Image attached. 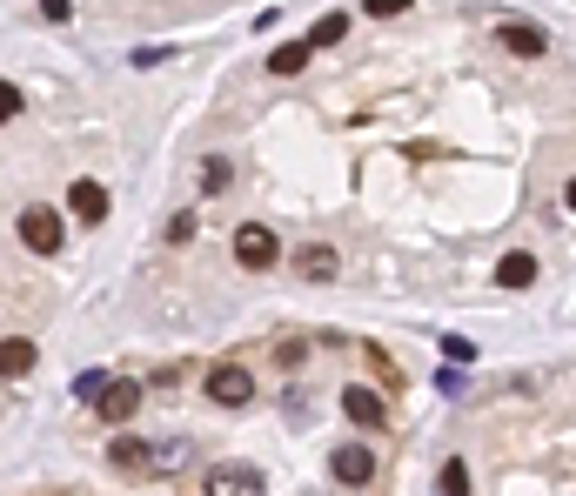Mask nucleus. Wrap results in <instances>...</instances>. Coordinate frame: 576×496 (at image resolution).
<instances>
[{
  "mask_svg": "<svg viewBox=\"0 0 576 496\" xmlns=\"http://www.w3.org/2000/svg\"><path fill=\"white\" fill-rule=\"evenodd\" d=\"M201 389H208V403H222V409H248L255 403V376H248L242 362H215Z\"/></svg>",
  "mask_w": 576,
  "mask_h": 496,
  "instance_id": "obj_1",
  "label": "nucleus"
},
{
  "mask_svg": "<svg viewBox=\"0 0 576 496\" xmlns=\"http://www.w3.org/2000/svg\"><path fill=\"white\" fill-rule=\"evenodd\" d=\"M235 262H242V269H275V262H282V242H275V228L242 222V228H235Z\"/></svg>",
  "mask_w": 576,
  "mask_h": 496,
  "instance_id": "obj_2",
  "label": "nucleus"
},
{
  "mask_svg": "<svg viewBox=\"0 0 576 496\" xmlns=\"http://www.w3.org/2000/svg\"><path fill=\"white\" fill-rule=\"evenodd\" d=\"M14 235H21L27 248H34V255H54V248H61V215H54V208H21V222H14Z\"/></svg>",
  "mask_w": 576,
  "mask_h": 496,
  "instance_id": "obj_3",
  "label": "nucleus"
},
{
  "mask_svg": "<svg viewBox=\"0 0 576 496\" xmlns=\"http://www.w3.org/2000/svg\"><path fill=\"white\" fill-rule=\"evenodd\" d=\"M329 476H335V483H349V490H362V483L376 476L369 443H335V450H329Z\"/></svg>",
  "mask_w": 576,
  "mask_h": 496,
  "instance_id": "obj_4",
  "label": "nucleus"
},
{
  "mask_svg": "<svg viewBox=\"0 0 576 496\" xmlns=\"http://www.w3.org/2000/svg\"><path fill=\"white\" fill-rule=\"evenodd\" d=\"M201 490L208 496H262V470H255V463H215Z\"/></svg>",
  "mask_w": 576,
  "mask_h": 496,
  "instance_id": "obj_5",
  "label": "nucleus"
},
{
  "mask_svg": "<svg viewBox=\"0 0 576 496\" xmlns=\"http://www.w3.org/2000/svg\"><path fill=\"white\" fill-rule=\"evenodd\" d=\"M67 215H74L81 228H94L101 215H108V188L88 181V175H74V181H67Z\"/></svg>",
  "mask_w": 576,
  "mask_h": 496,
  "instance_id": "obj_6",
  "label": "nucleus"
},
{
  "mask_svg": "<svg viewBox=\"0 0 576 496\" xmlns=\"http://www.w3.org/2000/svg\"><path fill=\"white\" fill-rule=\"evenodd\" d=\"M342 416H349L355 429H382V423H389L382 396H376V389H362V383H349V389H342Z\"/></svg>",
  "mask_w": 576,
  "mask_h": 496,
  "instance_id": "obj_7",
  "label": "nucleus"
},
{
  "mask_svg": "<svg viewBox=\"0 0 576 496\" xmlns=\"http://www.w3.org/2000/svg\"><path fill=\"white\" fill-rule=\"evenodd\" d=\"M101 423H134V409H141V383H134V376H114L108 383V396H101Z\"/></svg>",
  "mask_w": 576,
  "mask_h": 496,
  "instance_id": "obj_8",
  "label": "nucleus"
},
{
  "mask_svg": "<svg viewBox=\"0 0 576 496\" xmlns=\"http://www.w3.org/2000/svg\"><path fill=\"white\" fill-rule=\"evenodd\" d=\"M496 34H503V47H510V54H523V61H543V54H550V34H543V27H530V21H503Z\"/></svg>",
  "mask_w": 576,
  "mask_h": 496,
  "instance_id": "obj_9",
  "label": "nucleus"
},
{
  "mask_svg": "<svg viewBox=\"0 0 576 496\" xmlns=\"http://www.w3.org/2000/svg\"><path fill=\"white\" fill-rule=\"evenodd\" d=\"M108 463H114V470H134V476H141V470H155V450H148L141 436H114V443H108Z\"/></svg>",
  "mask_w": 576,
  "mask_h": 496,
  "instance_id": "obj_10",
  "label": "nucleus"
},
{
  "mask_svg": "<svg viewBox=\"0 0 576 496\" xmlns=\"http://www.w3.org/2000/svg\"><path fill=\"white\" fill-rule=\"evenodd\" d=\"M295 269L309 275V282H335V275H342V262H335V248H329V242H309L302 255H295Z\"/></svg>",
  "mask_w": 576,
  "mask_h": 496,
  "instance_id": "obj_11",
  "label": "nucleus"
},
{
  "mask_svg": "<svg viewBox=\"0 0 576 496\" xmlns=\"http://www.w3.org/2000/svg\"><path fill=\"white\" fill-rule=\"evenodd\" d=\"M496 282H503V289H530L536 282V255L530 248H510V255L496 262Z\"/></svg>",
  "mask_w": 576,
  "mask_h": 496,
  "instance_id": "obj_12",
  "label": "nucleus"
},
{
  "mask_svg": "<svg viewBox=\"0 0 576 496\" xmlns=\"http://www.w3.org/2000/svg\"><path fill=\"white\" fill-rule=\"evenodd\" d=\"M309 54H315V41H282L275 54H268V74H282V81H295V74L309 68Z\"/></svg>",
  "mask_w": 576,
  "mask_h": 496,
  "instance_id": "obj_13",
  "label": "nucleus"
},
{
  "mask_svg": "<svg viewBox=\"0 0 576 496\" xmlns=\"http://www.w3.org/2000/svg\"><path fill=\"white\" fill-rule=\"evenodd\" d=\"M0 369H7V383H27V376H34V342H27V336H7Z\"/></svg>",
  "mask_w": 576,
  "mask_h": 496,
  "instance_id": "obj_14",
  "label": "nucleus"
},
{
  "mask_svg": "<svg viewBox=\"0 0 576 496\" xmlns=\"http://www.w3.org/2000/svg\"><path fill=\"white\" fill-rule=\"evenodd\" d=\"M108 383H114V376H108V369H81V376H74V403H101V396H108Z\"/></svg>",
  "mask_w": 576,
  "mask_h": 496,
  "instance_id": "obj_15",
  "label": "nucleus"
},
{
  "mask_svg": "<svg viewBox=\"0 0 576 496\" xmlns=\"http://www.w3.org/2000/svg\"><path fill=\"white\" fill-rule=\"evenodd\" d=\"M436 483H443V496H469V463H463V456H449Z\"/></svg>",
  "mask_w": 576,
  "mask_h": 496,
  "instance_id": "obj_16",
  "label": "nucleus"
},
{
  "mask_svg": "<svg viewBox=\"0 0 576 496\" xmlns=\"http://www.w3.org/2000/svg\"><path fill=\"white\" fill-rule=\"evenodd\" d=\"M228 181H235V168H228L222 155H208V161H201V188H208V195H222Z\"/></svg>",
  "mask_w": 576,
  "mask_h": 496,
  "instance_id": "obj_17",
  "label": "nucleus"
},
{
  "mask_svg": "<svg viewBox=\"0 0 576 496\" xmlns=\"http://www.w3.org/2000/svg\"><path fill=\"white\" fill-rule=\"evenodd\" d=\"M188 450H195V443H181V436H168V443L155 450V470H188Z\"/></svg>",
  "mask_w": 576,
  "mask_h": 496,
  "instance_id": "obj_18",
  "label": "nucleus"
},
{
  "mask_svg": "<svg viewBox=\"0 0 576 496\" xmlns=\"http://www.w3.org/2000/svg\"><path fill=\"white\" fill-rule=\"evenodd\" d=\"M342 34H349V14H322V21H315V34H309V41H315V47H335V41H342Z\"/></svg>",
  "mask_w": 576,
  "mask_h": 496,
  "instance_id": "obj_19",
  "label": "nucleus"
},
{
  "mask_svg": "<svg viewBox=\"0 0 576 496\" xmlns=\"http://www.w3.org/2000/svg\"><path fill=\"white\" fill-rule=\"evenodd\" d=\"M409 7H416V0H362V14H376V21H396Z\"/></svg>",
  "mask_w": 576,
  "mask_h": 496,
  "instance_id": "obj_20",
  "label": "nucleus"
},
{
  "mask_svg": "<svg viewBox=\"0 0 576 496\" xmlns=\"http://www.w3.org/2000/svg\"><path fill=\"white\" fill-rule=\"evenodd\" d=\"M443 356L449 362H476V342H469V336H443Z\"/></svg>",
  "mask_w": 576,
  "mask_h": 496,
  "instance_id": "obj_21",
  "label": "nucleus"
},
{
  "mask_svg": "<svg viewBox=\"0 0 576 496\" xmlns=\"http://www.w3.org/2000/svg\"><path fill=\"white\" fill-rule=\"evenodd\" d=\"M161 235H168V242H195V215H168Z\"/></svg>",
  "mask_w": 576,
  "mask_h": 496,
  "instance_id": "obj_22",
  "label": "nucleus"
},
{
  "mask_svg": "<svg viewBox=\"0 0 576 496\" xmlns=\"http://www.w3.org/2000/svg\"><path fill=\"white\" fill-rule=\"evenodd\" d=\"M41 7V21H74V0H34Z\"/></svg>",
  "mask_w": 576,
  "mask_h": 496,
  "instance_id": "obj_23",
  "label": "nucleus"
},
{
  "mask_svg": "<svg viewBox=\"0 0 576 496\" xmlns=\"http://www.w3.org/2000/svg\"><path fill=\"white\" fill-rule=\"evenodd\" d=\"M168 54H175V47H134V68H161Z\"/></svg>",
  "mask_w": 576,
  "mask_h": 496,
  "instance_id": "obj_24",
  "label": "nucleus"
},
{
  "mask_svg": "<svg viewBox=\"0 0 576 496\" xmlns=\"http://www.w3.org/2000/svg\"><path fill=\"white\" fill-rule=\"evenodd\" d=\"M275 356H282V369H295V362H302V356H309V342H302V336H295V342H282V349H275Z\"/></svg>",
  "mask_w": 576,
  "mask_h": 496,
  "instance_id": "obj_25",
  "label": "nucleus"
},
{
  "mask_svg": "<svg viewBox=\"0 0 576 496\" xmlns=\"http://www.w3.org/2000/svg\"><path fill=\"white\" fill-rule=\"evenodd\" d=\"M570 215H576V175H570Z\"/></svg>",
  "mask_w": 576,
  "mask_h": 496,
  "instance_id": "obj_26",
  "label": "nucleus"
}]
</instances>
